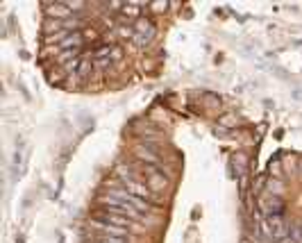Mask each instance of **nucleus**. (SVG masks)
<instances>
[{
	"label": "nucleus",
	"mask_w": 302,
	"mask_h": 243,
	"mask_svg": "<svg viewBox=\"0 0 302 243\" xmlns=\"http://www.w3.org/2000/svg\"><path fill=\"white\" fill-rule=\"evenodd\" d=\"M80 64H82V62H80L78 57H75V59L64 62V64H62V69H64V73H66V75H73V73H80Z\"/></svg>",
	"instance_id": "9d476101"
},
{
	"label": "nucleus",
	"mask_w": 302,
	"mask_h": 243,
	"mask_svg": "<svg viewBox=\"0 0 302 243\" xmlns=\"http://www.w3.org/2000/svg\"><path fill=\"white\" fill-rule=\"evenodd\" d=\"M288 236H291V241H286V243H302V223L293 225L291 232H288Z\"/></svg>",
	"instance_id": "9b49d317"
},
{
	"label": "nucleus",
	"mask_w": 302,
	"mask_h": 243,
	"mask_svg": "<svg viewBox=\"0 0 302 243\" xmlns=\"http://www.w3.org/2000/svg\"><path fill=\"white\" fill-rule=\"evenodd\" d=\"M80 73H82V75L91 73V64H89V62H82V64H80Z\"/></svg>",
	"instance_id": "dca6fc26"
},
{
	"label": "nucleus",
	"mask_w": 302,
	"mask_h": 243,
	"mask_svg": "<svg viewBox=\"0 0 302 243\" xmlns=\"http://www.w3.org/2000/svg\"><path fill=\"white\" fill-rule=\"evenodd\" d=\"M234 166H236V170H238V177H246V157L243 155H236L234 157Z\"/></svg>",
	"instance_id": "4468645a"
},
{
	"label": "nucleus",
	"mask_w": 302,
	"mask_h": 243,
	"mask_svg": "<svg viewBox=\"0 0 302 243\" xmlns=\"http://www.w3.org/2000/svg\"><path fill=\"white\" fill-rule=\"evenodd\" d=\"M168 187V177H166L164 173H159V170L155 168H148V189L155 193L164 191V189Z\"/></svg>",
	"instance_id": "7ed1b4c3"
},
{
	"label": "nucleus",
	"mask_w": 302,
	"mask_h": 243,
	"mask_svg": "<svg viewBox=\"0 0 302 243\" xmlns=\"http://www.w3.org/2000/svg\"><path fill=\"white\" fill-rule=\"evenodd\" d=\"M137 155H139V159H143V161H148V164H161V159L155 155V152H150L148 148H139L137 150Z\"/></svg>",
	"instance_id": "1a4fd4ad"
},
{
	"label": "nucleus",
	"mask_w": 302,
	"mask_h": 243,
	"mask_svg": "<svg viewBox=\"0 0 302 243\" xmlns=\"http://www.w3.org/2000/svg\"><path fill=\"white\" fill-rule=\"evenodd\" d=\"M89 243H125L123 238H116V236H102L98 241H89Z\"/></svg>",
	"instance_id": "2eb2a0df"
},
{
	"label": "nucleus",
	"mask_w": 302,
	"mask_h": 243,
	"mask_svg": "<svg viewBox=\"0 0 302 243\" xmlns=\"http://www.w3.org/2000/svg\"><path fill=\"white\" fill-rule=\"evenodd\" d=\"M59 48L62 50H80V48H82V37H80V32H69V37L59 43Z\"/></svg>",
	"instance_id": "423d86ee"
},
{
	"label": "nucleus",
	"mask_w": 302,
	"mask_h": 243,
	"mask_svg": "<svg viewBox=\"0 0 302 243\" xmlns=\"http://www.w3.org/2000/svg\"><path fill=\"white\" fill-rule=\"evenodd\" d=\"M120 57H123L120 48H114V50H111V59H120Z\"/></svg>",
	"instance_id": "f3484780"
},
{
	"label": "nucleus",
	"mask_w": 302,
	"mask_h": 243,
	"mask_svg": "<svg viewBox=\"0 0 302 243\" xmlns=\"http://www.w3.org/2000/svg\"><path fill=\"white\" fill-rule=\"evenodd\" d=\"M120 10H123V14L132 16V19H141V16H139V14H141V10H143V7H141V5H123V7H120Z\"/></svg>",
	"instance_id": "f8f14e48"
},
{
	"label": "nucleus",
	"mask_w": 302,
	"mask_h": 243,
	"mask_svg": "<svg viewBox=\"0 0 302 243\" xmlns=\"http://www.w3.org/2000/svg\"><path fill=\"white\" fill-rule=\"evenodd\" d=\"M100 220L114 223V225H118V227H130V220L125 218V216H120V214H111V211H105V214L100 216Z\"/></svg>",
	"instance_id": "6e6552de"
},
{
	"label": "nucleus",
	"mask_w": 302,
	"mask_h": 243,
	"mask_svg": "<svg viewBox=\"0 0 302 243\" xmlns=\"http://www.w3.org/2000/svg\"><path fill=\"white\" fill-rule=\"evenodd\" d=\"M166 7H168V5H166V3H164V5H152V10H155V12H164Z\"/></svg>",
	"instance_id": "a211bd4d"
},
{
	"label": "nucleus",
	"mask_w": 302,
	"mask_h": 243,
	"mask_svg": "<svg viewBox=\"0 0 302 243\" xmlns=\"http://www.w3.org/2000/svg\"><path fill=\"white\" fill-rule=\"evenodd\" d=\"M93 229H98V232L102 234V236H116V238H123L125 234H128V227H118V225L114 223H107V220H93L91 223Z\"/></svg>",
	"instance_id": "f03ea898"
},
{
	"label": "nucleus",
	"mask_w": 302,
	"mask_h": 243,
	"mask_svg": "<svg viewBox=\"0 0 302 243\" xmlns=\"http://www.w3.org/2000/svg\"><path fill=\"white\" fill-rule=\"evenodd\" d=\"M48 16H55V21L59 19H71V5H46Z\"/></svg>",
	"instance_id": "0eeeda50"
},
{
	"label": "nucleus",
	"mask_w": 302,
	"mask_h": 243,
	"mask_svg": "<svg viewBox=\"0 0 302 243\" xmlns=\"http://www.w3.org/2000/svg\"><path fill=\"white\" fill-rule=\"evenodd\" d=\"M109 66H111L109 57H96V59H93V69L96 71H107Z\"/></svg>",
	"instance_id": "ddd939ff"
},
{
	"label": "nucleus",
	"mask_w": 302,
	"mask_h": 243,
	"mask_svg": "<svg viewBox=\"0 0 302 243\" xmlns=\"http://www.w3.org/2000/svg\"><path fill=\"white\" fill-rule=\"evenodd\" d=\"M125 187H128V193H132V196L137 198H150V189H148V184H141L137 182V179H130V182H125Z\"/></svg>",
	"instance_id": "20e7f679"
},
{
	"label": "nucleus",
	"mask_w": 302,
	"mask_h": 243,
	"mask_svg": "<svg viewBox=\"0 0 302 243\" xmlns=\"http://www.w3.org/2000/svg\"><path fill=\"white\" fill-rule=\"evenodd\" d=\"M132 28H134V32H137V34H143V37H148V39L155 37V28H152V23L148 19H143V16L134 21Z\"/></svg>",
	"instance_id": "39448f33"
},
{
	"label": "nucleus",
	"mask_w": 302,
	"mask_h": 243,
	"mask_svg": "<svg viewBox=\"0 0 302 243\" xmlns=\"http://www.w3.org/2000/svg\"><path fill=\"white\" fill-rule=\"evenodd\" d=\"M259 227H261V234H264L266 238H270V241H282V238L286 236V232H288V227H286V223H284L282 214H275V216H266V218H261Z\"/></svg>",
	"instance_id": "f257e3e1"
}]
</instances>
